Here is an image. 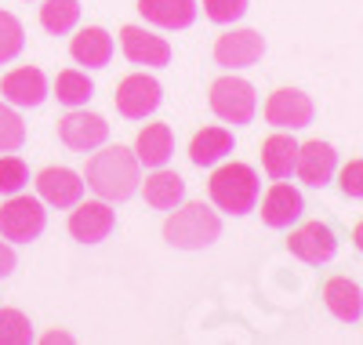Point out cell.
Returning a JSON list of instances; mask_svg holds the SVG:
<instances>
[{"label": "cell", "mask_w": 363, "mask_h": 345, "mask_svg": "<svg viewBox=\"0 0 363 345\" xmlns=\"http://www.w3.org/2000/svg\"><path fill=\"white\" fill-rule=\"evenodd\" d=\"M44 222H48V211H44V200L37 197L11 193V200L0 207V236L4 240L33 243L44 233Z\"/></svg>", "instance_id": "5b68a950"}, {"label": "cell", "mask_w": 363, "mask_h": 345, "mask_svg": "<svg viewBox=\"0 0 363 345\" xmlns=\"http://www.w3.org/2000/svg\"><path fill=\"white\" fill-rule=\"evenodd\" d=\"M0 91H4V99L11 106H40L48 95V80L37 66H22L0 80Z\"/></svg>", "instance_id": "e0dca14e"}, {"label": "cell", "mask_w": 363, "mask_h": 345, "mask_svg": "<svg viewBox=\"0 0 363 345\" xmlns=\"http://www.w3.org/2000/svg\"><path fill=\"white\" fill-rule=\"evenodd\" d=\"M87 185L99 193V200H109V204H120L128 200L138 182H142V164L138 156L128 149V146H106L102 153H95L87 160V171H84Z\"/></svg>", "instance_id": "6da1fadb"}, {"label": "cell", "mask_w": 363, "mask_h": 345, "mask_svg": "<svg viewBox=\"0 0 363 345\" xmlns=\"http://www.w3.org/2000/svg\"><path fill=\"white\" fill-rule=\"evenodd\" d=\"M211 113H215L218 120L233 124V128H240V124H251L255 120V109H258V99H255V87L247 80L240 77H218L215 84H211Z\"/></svg>", "instance_id": "277c9868"}, {"label": "cell", "mask_w": 363, "mask_h": 345, "mask_svg": "<svg viewBox=\"0 0 363 345\" xmlns=\"http://www.w3.org/2000/svg\"><path fill=\"white\" fill-rule=\"evenodd\" d=\"M37 193L51 207H77L84 197V178L73 168H44L37 175Z\"/></svg>", "instance_id": "5bb4252c"}, {"label": "cell", "mask_w": 363, "mask_h": 345, "mask_svg": "<svg viewBox=\"0 0 363 345\" xmlns=\"http://www.w3.org/2000/svg\"><path fill=\"white\" fill-rule=\"evenodd\" d=\"M338 185H342V193L352 197V200H363V160H349L338 175Z\"/></svg>", "instance_id": "4dcf8cb0"}, {"label": "cell", "mask_w": 363, "mask_h": 345, "mask_svg": "<svg viewBox=\"0 0 363 345\" xmlns=\"http://www.w3.org/2000/svg\"><path fill=\"white\" fill-rule=\"evenodd\" d=\"M298 160V142L291 135H269L262 142V168L269 178H291Z\"/></svg>", "instance_id": "7402d4cb"}, {"label": "cell", "mask_w": 363, "mask_h": 345, "mask_svg": "<svg viewBox=\"0 0 363 345\" xmlns=\"http://www.w3.org/2000/svg\"><path fill=\"white\" fill-rule=\"evenodd\" d=\"M287 251H291L294 258L309 262V265H323V262L335 258L338 240H335V233H330V226H323V222H306V226L291 229Z\"/></svg>", "instance_id": "9c48e42d"}, {"label": "cell", "mask_w": 363, "mask_h": 345, "mask_svg": "<svg viewBox=\"0 0 363 345\" xmlns=\"http://www.w3.org/2000/svg\"><path fill=\"white\" fill-rule=\"evenodd\" d=\"M116 226V214L109 207V200H87L77 204V211L69 214V233L80 243H102Z\"/></svg>", "instance_id": "4fadbf2b"}, {"label": "cell", "mask_w": 363, "mask_h": 345, "mask_svg": "<svg viewBox=\"0 0 363 345\" xmlns=\"http://www.w3.org/2000/svg\"><path fill=\"white\" fill-rule=\"evenodd\" d=\"M120 48H124L128 62H135V66H167L171 62V44L157 33H149V29L142 26H124L120 29Z\"/></svg>", "instance_id": "7c38bea8"}, {"label": "cell", "mask_w": 363, "mask_h": 345, "mask_svg": "<svg viewBox=\"0 0 363 345\" xmlns=\"http://www.w3.org/2000/svg\"><path fill=\"white\" fill-rule=\"evenodd\" d=\"M225 153H233V131L225 128H203L193 135L189 142V160L196 168H211V164H218Z\"/></svg>", "instance_id": "603a6c76"}, {"label": "cell", "mask_w": 363, "mask_h": 345, "mask_svg": "<svg viewBox=\"0 0 363 345\" xmlns=\"http://www.w3.org/2000/svg\"><path fill=\"white\" fill-rule=\"evenodd\" d=\"M77 18H80L77 0H44V8H40V26L48 29V33H55V37L73 33Z\"/></svg>", "instance_id": "d4e9b609"}, {"label": "cell", "mask_w": 363, "mask_h": 345, "mask_svg": "<svg viewBox=\"0 0 363 345\" xmlns=\"http://www.w3.org/2000/svg\"><path fill=\"white\" fill-rule=\"evenodd\" d=\"M203 11H207L211 22L229 26V22H236V18L247 15V0H203Z\"/></svg>", "instance_id": "f546056e"}, {"label": "cell", "mask_w": 363, "mask_h": 345, "mask_svg": "<svg viewBox=\"0 0 363 345\" xmlns=\"http://www.w3.org/2000/svg\"><path fill=\"white\" fill-rule=\"evenodd\" d=\"M69 55L80 62V66H87V70L109 66V58H113V37L106 33L102 26H87V29H80V33L73 37Z\"/></svg>", "instance_id": "d6986e66"}, {"label": "cell", "mask_w": 363, "mask_h": 345, "mask_svg": "<svg viewBox=\"0 0 363 345\" xmlns=\"http://www.w3.org/2000/svg\"><path fill=\"white\" fill-rule=\"evenodd\" d=\"M352 243H356V251L363 255V222H356V229H352Z\"/></svg>", "instance_id": "d6a6232c"}, {"label": "cell", "mask_w": 363, "mask_h": 345, "mask_svg": "<svg viewBox=\"0 0 363 345\" xmlns=\"http://www.w3.org/2000/svg\"><path fill=\"white\" fill-rule=\"evenodd\" d=\"M91 95H95V84H91L87 73H80V70H62V73L55 77V99L62 102V106H69V109L87 106Z\"/></svg>", "instance_id": "cb8c5ba5"}, {"label": "cell", "mask_w": 363, "mask_h": 345, "mask_svg": "<svg viewBox=\"0 0 363 345\" xmlns=\"http://www.w3.org/2000/svg\"><path fill=\"white\" fill-rule=\"evenodd\" d=\"M58 138H62V146H69L73 153H91L109 138V124H106V116L87 113V109L77 106L73 113H66L58 120Z\"/></svg>", "instance_id": "52a82bcc"}, {"label": "cell", "mask_w": 363, "mask_h": 345, "mask_svg": "<svg viewBox=\"0 0 363 345\" xmlns=\"http://www.w3.org/2000/svg\"><path fill=\"white\" fill-rule=\"evenodd\" d=\"M160 84L153 80V77H145V73H131V77H124L116 84V95H113V102H116V109H120V116H128V120H142V116H149L157 106H160Z\"/></svg>", "instance_id": "ba28073f"}, {"label": "cell", "mask_w": 363, "mask_h": 345, "mask_svg": "<svg viewBox=\"0 0 363 345\" xmlns=\"http://www.w3.org/2000/svg\"><path fill=\"white\" fill-rule=\"evenodd\" d=\"M262 55H265V37L258 29H233L215 44V62L225 70H247Z\"/></svg>", "instance_id": "30bf717a"}, {"label": "cell", "mask_w": 363, "mask_h": 345, "mask_svg": "<svg viewBox=\"0 0 363 345\" xmlns=\"http://www.w3.org/2000/svg\"><path fill=\"white\" fill-rule=\"evenodd\" d=\"M323 302L330 309V317L342 324H356L363 317V291L349 276H330L323 284Z\"/></svg>", "instance_id": "2e32d148"}, {"label": "cell", "mask_w": 363, "mask_h": 345, "mask_svg": "<svg viewBox=\"0 0 363 345\" xmlns=\"http://www.w3.org/2000/svg\"><path fill=\"white\" fill-rule=\"evenodd\" d=\"M335 168H338V153H335V146H330V142L313 138V142H301L298 146L294 171H298V178L306 182V185H313V190H320V185H327L330 178H335Z\"/></svg>", "instance_id": "8fae6325"}, {"label": "cell", "mask_w": 363, "mask_h": 345, "mask_svg": "<svg viewBox=\"0 0 363 345\" xmlns=\"http://www.w3.org/2000/svg\"><path fill=\"white\" fill-rule=\"evenodd\" d=\"M33 341V324L18 309H0V345H26Z\"/></svg>", "instance_id": "484cf974"}, {"label": "cell", "mask_w": 363, "mask_h": 345, "mask_svg": "<svg viewBox=\"0 0 363 345\" xmlns=\"http://www.w3.org/2000/svg\"><path fill=\"white\" fill-rule=\"evenodd\" d=\"M171 149H174V135L167 124H145L135 138V156L145 168H164L171 160Z\"/></svg>", "instance_id": "44dd1931"}, {"label": "cell", "mask_w": 363, "mask_h": 345, "mask_svg": "<svg viewBox=\"0 0 363 345\" xmlns=\"http://www.w3.org/2000/svg\"><path fill=\"white\" fill-rule=\"evenodd\" d=\"M142 193H145V204L149 207L174 211L182 200H186V182H182V175H174V171L153 168V175L142 182Z\"/></svg>", "instance_id": "ffe728a7"}, {"label": "cell", "mask_w": 363, "mask_h": 345, "mask_svg": "<svg viewBox=\"0 0 363 345\" xmlns=\"http://www.w3.org/2000/svg\"><path fill=\"white\" fill-rule=\"evenodd\" d=\"M207 193H211V204L225 214H247L255 211V200H258V175L251 164H222L215 168L207 182Z\"/></svg>", "instance_id": "3957f363"}, {"label": "cell", "mask_w": 363, "mask_h": 345, "mask_svg": "<svg viewBox=\"0 0 363 345\" xmlns=\"http://www.w3.org/2000/svg\"><path fill=\"white\" fill-rule=\"evenodd\" d=\"M222 236V218L207 204H178L164 222V240L178 251H203Z\"/></svg>", "instance_id": "7a4b0ae2"}, {"label": "cell", "mask_w": 363, "mask_h": 345, "mask_svg": "<svg viewBox=\"0 0 363 345\" xmlns=\"http://www.w3.org/2000/svg\"><path fill=\"white\" fill-rule=\"evenodd\" d=\"M301 211H306V200H301V193L294 190V185H287L284 178H277V185L265 193L262 200V222L269 229H287L291 222H298Z\"/></svg>", "instance_id": "9a60e30c"}, {"label": "cell", "mask_w": 363, "mask_h": 345, "mask_svg": "<svg viewBox=\"0 0 363 345\" xmlns=\"http://www.w3.org/2000/svg\"><path fill=\"white\" fill-rule=\"evenodd\" d=\"M29 182V168L18 156H0V193H22V185Z\"/></svg>", "instance_id": "f1b7e54d"}, {"label": "cell", "mask_w": 363, "mask_h": 345, "mask_svg": "<svg viewBox=\"0 0 363 345\" xmlns=\"http://www.w3.org/2000/svg\"><path fill=\"white\" fill-rule=\"evenodd\" d=\"M22 142H26V124H22V116H18L11 106L0 102V153H15Z\"/></svg>", "instance_id": "83f0119b"}, {"label": "cell", "mask_w": 363, "mask_h": 345, "mask_svg": "<svg viewBox=\"0 0 363 345\" xmlns=\"http://www.w3.org/2000/svg\"><path fill=\"white\" fill-rule=\"evenodd\" d=\"M26 44V33H22V22L11 15V11H0V66L11 62Z\"/></svg>", "instance_id": "4316f807"}, {"label": "cell", "mask_w": 363, "mask_h": 345, "mask_svg": "<svg viewBox=\"0 0 363 345\" xmlns=\"http://www.w3.org/2000/svg\"><path fill=\"white\" fill-rule=\"evenodd\" d=\"M11 269H15V251H11L4 240H0V280L11 276Z\"/></svg>", "instance_id": "1f68e13d"}, {"label": "cell", "mask_w": 363, "mask_h": 345, "mask_svg": "<svg viewBox=\"0 0 363 345\" xmlns=\"http://www.w3.org/2000/svg\"><path fill=\"white\" fill-rule=\"evenodd\" d=\"M138 11L160 29H186L196 18V0H138Z\"/></svg>", "instance_id": "ac0fdd59"}, {"label": "cell", "mask_w": 363, "mask_h": 345, "mask_svg": "<svg viewBox=\"0 0 363 345\" xmlns=\"http://www.w3.org/2000/svg\"><path fill=\"white\" fill-rule=\"evenodd\" d=\"M265 120L280 131H298L313 124V99L298 87H280L265 99Z\"/></svg>", "instance_id": "8992f818"}, {"label": "cell", "mask_w": 363, "mask_h": 345, "mask_svg": "<svg viewBox=\"0 0 363 345\" xmlns=\"http://www.w3.org/2000/svg\"><path fill=\"white\" fill-rule=\"evenodd\" d=\"M44 341H69V334H66V331H51Z\"/></svg>", "instance_id": "836d02e7"}]
</instances>
